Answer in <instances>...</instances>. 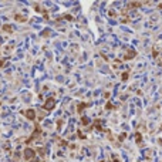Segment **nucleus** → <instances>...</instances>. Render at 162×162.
<instances>
[{"instance_id": "obj_17", "label": "nucleus", "mask_w": 162, "mask_h": 162, "mask_svg": "<svg viewBox=\"0 0 162 162\" xmlns=\"http://www.w3.org/2000/svg\"><path fill=\"white\" fill-rule=\"evenodd\" d=\"M108 14H110L111 17H117V13L114 12V10H110V13H108Z\"/></svg>"}, {"instance_id": "obj_18", "label": "nucleus", "mask_w": 162, "mask_h": 162, "mask_svg": "<svg viewBox=\"0 0 162 162\" xmlns=\"http://www.w3.org/2000/svg\"><path fill=\"white\" fill-rule=\"evenodd\" d=\"M78 137H80L81 139H84V138H85V135H84V134L81 132V131H78Z\"/></svg>"}, {"instance_id": "obj_22", "label": "nucleus", "mask_w": 162, "mask_h": 162, "mask_svg": "<svg viewBox=\"0 0 162 162\" xmlns=\"http://www.w3.org/2000/svg\"><path fill=\"white\" fill-rule=\"evenodd\" d=\"M100 162H104V161H100Z\"/></svg>"}, {"instance_id": "obj_16", "label": "nucleus", "mask_w": 162, "mask_h": 162, "mask_svg": "<svg viewBox=\"0 0 162 162\" xmlns=\"http://www.w3.org/2000/svg\"><path fill=\"white\" fill-rule=\"evenodd\" d=\"M63 19H65V20H68V21H71L73 20V16H70V14H64Z\"/></svg>"}, {"instance_id": "obj_3", "label": "nucleus", "mask_w": 162, "mask_h": 162, "mask_svg": "<svg viewBox=\"0 0 162 162\" xmlns=\"http://www.w3.org/2000/svg\"><path fill=\"white\" fill-rule=\"evenodd\" d=\"M134 57H137V51H135L134 48H128L127 51H125V54H124L122 60H124V61H128V60H132Z\"/></svg>"}, {"instance_id": "obj_1", "label": "nucleus", "mask_w": 162, "mask_h": 162, "mask_svg": "<svg viewBox=\"0 0 162 162\" xmlns=\"http://www.w3.org/2000/svg\"><path fill=\"white\" fill-rule=\"evenodd\" d=\"M23 158H24V161H26V162L33 161V159L36 158V149L30 148V146H27V148L23 151Z\"/></svg>"}, {"instance_id": "obj_9", "label": "nucleus", "mask_w": 162, "mask_h": 162, "mask_svg": "<svg viewBox=\"0 0 162 162\" xmlns=\"http://www.w3.org/2000/svg\"><path fill=\"white\" fill-rule=\"evenodd\" d=\"M1 29L4 30V31H7V33H12V31H13V29H12V26H10V24H3V27H1Z\"/></svg>"}, {"instance_id": "obj_6", "label": "nucleus", "mask_w": 162, "mask_h": 162, "mask_svg": "<svg viewBox=\"0 0 162 162\" xmlns=\"http://www.w3.org/2000/svg\"><path fill=\"white\" fill-rule=\"evenodd\" d=\"M24 114H26V117H27V120H30V121H34V118H36V111H34V110L29 108V110L26 111Z\"/></svg>"}, {"instance_id": "obj_13", "label": "nucleus", "mask_w": 162, "mask_h": 162, "mask_svg": "<svg viewBox=\"0 0 162 162\" xmlns=\"http://www.w3.org/2000/svg\"><path fill=\"white\" fill-rule=\"evenodd\" d=\"M125 138H127V134H125V132H122L121 135L118 137V144H120V142H122V141H124Z\"/></svg>"}, {"instance_id": "obj_8", "label": "nucleus", "mask_w": 162, "mask_h": 162, "mask_svg": "<svg viewBox=\"0 0 162 162\" xmlns=\"http://www.w3.org/2000/svg\"><path fill=\"white\" fill-rule=\"evenodd\" d=\"M135 141L141 146V144H142V135H141V132H135Z\"/></svg>"}, {"instance_id": "obj_12", "label": "nucleus", "mask_w": 162, "mask_h": 162, "mask_svg": "<svg viewBox=\"0 0 162 162\" xmlns=\"http://www.w3.org/2000/svg\"><path fill=\"white\" fill-rule=\"evenodd\" d=\"M128 78H129V71H125V73H122L121 80H122V81H127Z\"/></svg>"}, {"instance_id": "obj_5", "label": "nucleus", "mask_w": 162, "mask_h": 162, "mask_svg": "<svg viewBox=\"0 0 162 162\" xmlns=\"http://www.w3.org/2000/svg\"><path fill=\"white\" fill-rule=\"evenodd\" d=\"M145 3L144 1H129L127 4V10H129V9H138V7L144 6Z\"/></svg>"}, {"instance_id": "obj_2", "label": "nucleus", "mask_w": 162, "mask_h": 162, "mask_svg": "<svg viewBox=\"0 0 162 162\" xmlns=\"http://www.w3.org/2000/svg\"><path fill=\"white\" fill-rule=\"evenodd\" d=\"M54 107H56V98H53V97L46 98V101H44V110L51 111Z\"/></svg>"}, {"instance_id": "obj_21", "label": "nucleus", "mask_w": 162, "mask_h": 162, "mask_svg": "<svg viewBox=\"0 0 162 162\" xmlns=\"http://www.w3.org/2000/svg\"><path fill=\"white\" fill-rule=\"evenodd\" d=\"M161 131H162V125H161Z\"/></svg>"}, {"instance_id": "obj_7", "label": "nucleus", "mask_w": 162, "mask_h": 162, "mask_svg": "<svg viewBox=\"0 0 162 162\" xmlns=\"http://www.w3.org/2000/svg\"><path fill=\"white\" fill-rule=\"evenodd\" d=\"M87 107H90V102H80V104L77 105V111H78V112H82V110L87 108Z\"/></svg>"}, {"instance_id": "obj_15", "label": "nucleus", "mask_w": 162, "mask_h": 162, "mask_svg": "<svg viewBox=\"0 0 162 162\" xmlns=\"http://www.w3.org/2000/svg\"><path fill=\"white\" fill-rule=\"evenodd\" d=\"M112 108H114V105H112L110 101H108V102H107V105H105V110H112Z\"/></svg>"}, {"instance_id": "obj_11", "label": "nucleus", "mask_w": 162, "mask_h": 162, "mask_svg": "<svg viewBox=\"0 0 162 162\" xmlns=\"http://www.w3.org/2000/svg\"><path fill=\"white\" fill-rule=\"evenodd\" d=\"M14 19H16V20H17V21H26V17H24V16H20V14H14Z\"/></svg>"}, {"instance_id": "obj_4", "label": "nucleus", "mask_w": 162, "mask_h": 162, "mask_svg": "<svg viewBox=\"0 0 162 162\" xmlns=\"http://www.w3.org/2000/svg\"><path fill=\"white\" fill-rule=\"evenodd\" d=\"M40 134H41V128H40V125H39V124L36 122V129H34V132L31 134V137H30V138L27 139V144H29L30 141H33V139H36L37 137H39V135H40Z\"/></svg>"}, {"instance_id": "obj_19", "label": "nucleus", "mask_w": 162, "mask_h": 162, "mask_svg": "<svg viewBox=\"0 0 162 162\" xmlns=\"http://www.w3.org/2000/svg\"><path fill=\"white\" fill-rule=\"evenodd\" d=\"M158 9H159V10L162 12V3H159V4H158Z\"/></svg>"}, {"instance_id": "obj_20", "label": "nucleus", "mask_w": 162, "mask_h": 162, "mask_svg": "<svg viewBox=\"0 0 162 162\" xmlns=\"http://www.w3.org/2000/svg\"><path fill=\"white\" fill-rule=\"evenodd\" d=\"M3 63H4V61H3V60H0V67H1V65H3Z\"/></svg>"}, {"instance_id": "obj_10", "label": "nucleus", "mask_w": 162, "mask_h": 162, "mask_svg": "<svg viewBox=\"0 0 162 162\" xmlns=\"http://www.w3.org/2000/svg\"><path fill=\"white\" fill-rule=\"evenodd\" d=\"M81 124L87 127V125H90V120H88L87 117H82V118H81Z\"/></svg>"}, {"instance_id": "obj_14", "label": "nucleus", "mask_w": 162, "mask_h": 162, "mask_svg": "<svg viewBox=\"0 0 162 162\" xmlns=\"http://www.w3.org/2000/svg\"><path fill=\"white\" fill-rule=\"evenodd\" d=\"M111 162H121V161L118 159V156H117V155H114V154H112V156H111Z\"/></svg>"}]
</instances>
